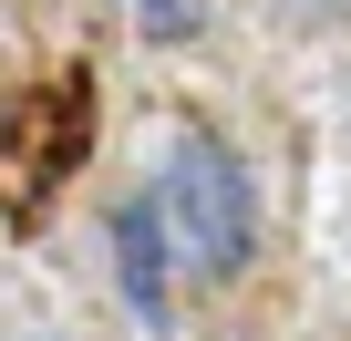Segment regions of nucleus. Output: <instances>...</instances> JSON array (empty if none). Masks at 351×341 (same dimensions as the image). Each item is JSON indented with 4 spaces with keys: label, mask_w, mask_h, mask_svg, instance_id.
<instances>
[{
    "label": "nucleus",
    "mask_w": 351,
    "mask_h": 341,
    "mask_svg": "<svg viewBox=\"0 0 351 341\" xmlns=\"http://www.w3.org/2000/svg\"><path fill=\"white\" fill-rule=\"evenodd\" d=\"M165 269L186 279H238L248 238H258V197H248V165L217 145V134H176L165 165H155V197H134Z\"/></svg>",
    "instance_id": "obj_1"
},
{
    "label": "nucleus",
    "mask_w": 351,
    "mask_h": 341,
    "mask_svg": "<svg viewBox=\"0 0 351 341\" xmlns=\"http://www.w3.org/2000/svg\"><path fill=\"white\" fill-rule=\"evenodd\" d=\"M114 248H124V300H134L145 320H165V248H155L145 207H124V217H114Z\"/></svg>",
    "instance_id": "obj_2"
},
{
    "label": "nucleus",
    "mask_w": 351,
    "mask_h": 341,
    "mask_svg": "<svg viewBox=\"0 0 351 341\" xmlns=\"http://www.w3.org/2000/svg\"><path fill=\"white\" fill-rule=\"evenodd\" d=\"M320 207H330V248H341V269H351V93H341V114H330V176H320Z\"/></svg>",
    "instance_id": "obj_3"
},
{
    "label": "nucleus",
    "mask_w": 351,
    "mask_h": 341,
    "mask_svg": "<svg viewBox=\"0 0 351 341\" xmlns=\"http://www.w3.org/2000/svg\"><path fill=\"white\" fill-rule=\"evenodd\" d=\"M279 21L289 32H330V21H351V0H279Z\"/></svg>",
    "instance_id": "obj_4"
},
{
    "label": "nucleus",
    "mask_w": 351,
    "mask_h": 341,
    "mask_svg": "<svg viewBox=\"0 0 351 341\" xmlns=\"http://www.w3.org/2000/svg\"><path fill=\"white\" fill-rule=\"evenodd\" d=\"M134 21H155L165 42H176V32H197V11H186V0H134Z\"/></svg>",
    "instance_id": "obj_5"
}]
</instances>
